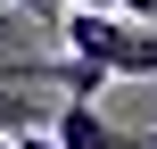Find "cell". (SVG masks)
Here are the masks:
<instances>
[{"label": "cell", "mask_w": 157, "mask_h": 149, "mask_svg": "<svg viewBox=\"0 0 157 149\" xmlns=\"http://www.w3.org/2000/svg\"><path fill=\"white\" fill-rule=\"evenodd\" d=\"M58 33H66V58H91V66H108V75H116L132 17H116V8H58Z\"/></svg>", "instance_id": "6da1fadb"}, {"label": "cell", "mask_w": 157, "mask_h": 149, "mask_svg": "<svg viewBox=\"0 0 157 149\" xmlns=\"http://www.w3.org/2000/svg\"><path fill=\"white\" fill-rule=\"evenodd\" d=\"M58 149H141V133H124V124H108L91 100H66V108H50V124H41Z\"/></svg>", "instance_id": "7a4b0ae2"}, {"label": "cell", "mask_w": 157, "mask_h": 149, "mask_svg": "<svg viewBox=\"0 0 157 149\" xmlns=\"http://www.w3.org/2000/svg\"><path fill=\"white\" fill-rule=\"evenodd\" d=\"M116 75H157V25H132V33H124V58H116Z\"/></svg>", "instance_id": "3957f363"}, {"label": "cell", "mask_w": 157, "mask_h": 149, "mask_svg": "<svg viewBox=\"0 0 157 149\" xmlns=\"http://www.w3.org/2000/svg\"><path fill=\"white\" fill-rule=\"evenodd\" d=\"M116 17H132V25H157V0H116Z\"/></svg>", "instance_id": "277c9868"}, {"label": "cell", "mask_w": 157, "mask_h": 149, "mask_svg": "<svg viewBox=\"0 0 157 149\" xmlns=\"http://www.w3.org/2000/svg\"><path fill=\"white\" fill-rule=\"evenodd\" d=\"M17 8H25L33 25H58V0H17Z\"/></svg>", "instance_id": "5b68a950"}, {"label": "cell", "mask_w": 157, "mask_h": 149, "mask_svg": "<svg viewBox=\"0 0 157 149\" xmlns=\"http://www.w3.org/2000/svg\"><path fill=\"white\" fill-rule=\"evenodd\" d=\"M8 149H58V141H50V133L33 124V133H8Z\"/></svg>", "instance_id": "8992f818"}, {"label": "cell", "mask_w": 157, "mask_h": 149, "mask_svg": "<svg viewBox=\"0 0 157 149\" xmlns=\"http://www.w3.org/2000/svg\"><path fill=\"white\" fill-rule=\"evenodd\" d=\"M0 58H17V25H8V17H0Z\"/></svg>", "instance_id": "52a82bcc"}, {"label": "cell", "mask_w": 157, "mask_h": 149, "mask_svg": "<svg viewBox=\"0 0 157 149\" xmlns=\"http://www.w3.org/2000/svg\"><path fill=\"white\" fill-rule=\"evenodd\" d=\"M141 149H157V133H141Z\"/></svg>", "instance_id": "ba28073f"}, {"label": "cell", "mask_w": 157, "mask_h": 149, "mask_svg": "<svg viewBox=\"0 0 157 149\" xmlns=\"http://www.w3.org/2000/svg\"><path fill=\"white\" fill-rule=\"evenodd\" d=\"M0 149H8V133H0Z\"/></svg>", "instance_id": "9c48e42d"}]
</instances>
